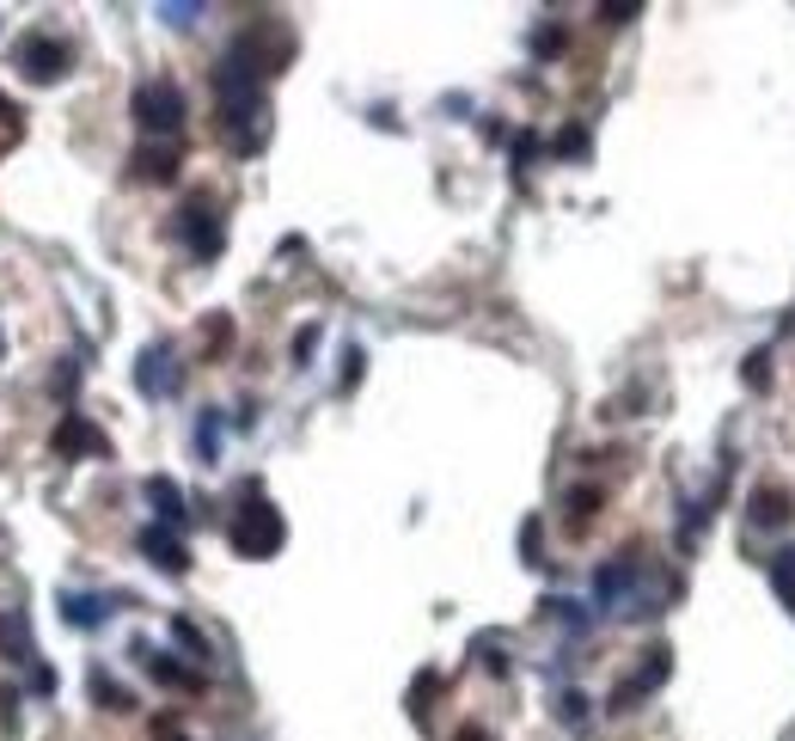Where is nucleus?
I'll return each mask as SVG.
<instances>
[{"instance_id":"obj_22","label":"nucleus","mask_w":795,"mask_h":741,"mask_svg":"<svg viewBox=\"0 0 795 741\" xmlns=\"http://www.w3.org/2000/svg\"><path fill=\"white\" fill-rule=\"evenodd\" d=\"M771 583H777V588H783V595H790V600H795V552H783V557H777V564H771Z\"/></svg>"},{"instance_id":"obj_1","label":"nucleus","mask_w":795,"mask_h":741,"mask_svg":"<svg viewBox=\"0 0 795 741\" xmlns=\"http://www.w3.org/2000/svg\"><path fill=\"white\" fill-rule=\"evenodd\" d=\"M264 74H276L264 62V31H245L227 43V56L214 68V104H221V129H227L233 154H257L270 135V104H264Z\"/></svg>"},{"instance_id":"obj_9","label":"nucleus","mask_w":795,"mask_h":741,"mask_svg":"<svg viewBox=\"0 0 795 741\" xmlns=\"http://www.w3.org/2000/svg\"><path fill=\"white\" fill-rule=\"evenodd\" d=\"M668 668H673V650H649V662H642L630 681H618V693H612V711H630L642 693H654V686L668 681Z\"/></svg>"},{"instance_id":"obj_17","label":"nucleus","mask_w":795,"mask_h":741,"mask_svg":"<svg viewBox=\"0 0 795 741\" xmlns=\"http://www.w3.org/2000/svg\"><path fill=\"white\" fill-rule=\"evenodd\" d=\"M86 686H92V699H99V711H135V693H128V686H116L104 668H92V674H86Z\"/></svg>"},{"instance_id":"obj_2","label":"nucleus","mask_w":795,"mask_h":741,"mask_svg":"<svg viewBox=\"0 0 795 741\" xmlns=\"http://www.w3.org/2000/svg\"><path fill=\"white\" fill-rule=\"evenodd\" d=\"M642 576H649V571H642V557H637V552H618V557H606V564H600V576H594V600H600V607H606V613H630V619H649V613H661Z\"/></svg>"},{"instance_id":"obj_10","label":"nucleus","mask_w":795,"mask_h":741,"mask_svg":"<svg viewBox=\"0 0 795 741\" xmlns=\"http://www.w3.org/2000/svg\"><path fill=\"white\" fill-rule=\"evenodd\" d=\"M116 600L111 595H80V588H61V626L74 631H99L104 619H111Z\"/></svg>"},{"instance_id":"obj_11","label":"nucleus","mask_w":795,"mask_h":741,"mask_svg":"<svg viewBox=\"0 0 795 741\" xmlns=\"http://www.w3.org/2000/svg\"><path fill=\"white\" fill-rule=\"evenodd\" d=\"M128 166H135L142 185H171V178H178V147H171V142H142Z\"/></svg>"},{"instance_id":"obj_30","label":"nucleus","mask_w":795,"mask_h":741,"mask_svg":"<svg viewBox=\"0 0 795 741\" xmlns=\"http://www.w3.org/2000/svg\"><path fill=\"white\" fill-rule=\"evenodd\" d=\"M0 356H7V338H0Z\"/></svg>"},{"instance_id":"obj_21","label":"nucleus","mask_w":795,"mask_h":741,"mask_svg":"<svg viewBox=\"0 0 795 741\" xmlns=\"http://www.w3.org/2000/svg\"><path fill=\"white\" fill-rule=\"evenodd\" d=\"M557 717L582 729V723H587V699H582V693H563V699H557Z\"/></svg>"},{"instance_id":"obj_26","label":"nucleus","mask_w":795,"mask_h":741,"mask_svg":"<svg viewBox=\"0 0 795 741\" xmlns=\"http://www.w3.org/2000/svg\"><path fill=\"white\" fill-rule=\"evenodd\" d=\"M313 343H318V325H306V331H300V338H294V356L306 362V356H313Z\"/></svg>"},{"instance_id":"obj_6","label":"nucleus","mask_w":795,"mask_h":741,"mask_svg":"<svg viewBox=\"0 0 795 741\" xmlns=\"http://www.w3.org/2000/svg\"><path fill=\"white\" fill-rule=\"evenodd\" d=\"M171 233H178V240L190 245V257H202V264H209V257H221V245H227V228H221V209H214V202H202V197L178 209Z\"/></svg>"},{"instance_id":"obj_20","label":"nucleus","mask_w":795,"mask_h":741,"mask_svg":"<svg viewBox=\"0 0 795 741\" xmlns=\"http://www.w3.org/2000/svg\"><path fill=\"white\" fill-rule=\"evenodd\" d=\"M171 638L184 643V650H190V656H197V662H209V643L197 638V626H184V619H171Z\"/></svg>"},{"instance_id":"obj_28","label":"nucleus","mask_w":795,"mask_h":741,"mask_svg":"<svg viewBox=\"0 0 795 741\" xmlns=\"http://www.w3.org/2000/svg\"><path fill=\"white\" fill-rule=\"evenodd\" d=\"M459 741H496V736H490V729H478V723H466V729H459Z\"/></svg>"},{"instance_id":"obj_7","label":"nucleus","mask_w":795,"mask_h":741,"mask_svg":"<svg viewBox=\"0 0 795 741\" xmlns=\"http://www.w3.org/2000/svg\"><path fill=\"white\" fill-rule=\"evenodd\" d=\"M135 386H142V399H171V392L184 386V362H178V350H171V343L142 350V362H135Z\"/></svg>"},{"instance_id":"obj_15","label":"nucleus","mask_w":795,"mask_h":741,"mask_svg":"<svg viewBox=\"0 0 795 741\" xmlns=\"http://www.w3.org/2000/svg\"><path fill=\"white\" fill-rule=\"evenodd\" d=\"M0 656L7 662H37V643H31V631H25L19 613H0Z\"/></svg>"},{"instance_id":"obj_24","label":"nucleus","mask_w":795,"mask_h":741,"mask_svg":"<svg viewBox=\"0 0 795 741\" xmlns=\"http://www.w3.org/2000/svg\"><path fill=\"white\" fill-rule=\"evenodd\" d=\"M765 350H753V356H747V386H753V392H759V386H765Z\"/></svg>"},{"instance_id":"obj_19","label":"nucleus","mask_w":795,"mask_h":741,"mask_svg":"<svg viewBox=\"0 0 795 741\" xmlns=\"http://www.w3.org/2000/svg\"><path fill=\"white\" fill-rule=\"evenodd\" d=\"M600 490H569V521H594Z\"/></svg>"},{"instance_id":"obj_23","label":"nucleus","mask_w":795,"mask_h":741,"mask_svg":"<svg viewBox=\"0 0 795 741\" xmlns=\"http://www.w3.org/2000/svg\"><path fill=\"white\" fill-rule=\"evenodd\" d=\"M159 19H166V25H197L202 7H197V0H190V7H159Z\"/></svg>"},{"instance_id":"obj_18","label":"nucleus","mask_w":795,"mask_h":741,"mask_svg":"<svg viewBox=\"0 0 795 741\" xmlns=\"http://www.w3.org/2000/svg\"><path fill=\"white\" fill-rule=\"evenodd\" d=\"M197 454L209 460V466H214V454H221V417L214 411H202V423H197Z\"/></svg>"},{"instance_id":"obj_5","label":"nucleus","mask_w":795,"mask_h":741,"mask_svg":"<svg viewBox=\"0 0 795 741\" xmlns=\"http://www.w3.org/2000/svg\"><path fill=\"white\" fill-rule=\"evenodd\" d=\"M13 62L25 68L31 86H56L61 74H68L74 56H68V43L49 37V31H25V37H19V49H13Z\"/></svg>"},{"instance_id":"obj_14","label":"nucleus","mask_w":795,"mask_h":741,"mask_svg":"<svg viewBox=\"0 0 795 741\" xmlns=\"http://www.w3.org/2000/svg\"><path fill=\"white\" fill-rule=\"evenodd\" d=\"M147 502L159 509V528H184L190 509H184V490L171 485V478H147Z\"/></svg>"},{"instance_id":"obj_25","label":"nucleus","mask_w":795,"mask_h":741,"mask_svg":"<svg viewBox=\"0 0 795 741\" xmlns=\"http://www.w3.org/2000/svg\"><path fill=\"white\" fill-rule=\"evenodd\" d=\"M533 49H539V56H557V49H563V31H539V37H533Z\"/></svg>"},{"instance_id":"obj_3","label":"nucleus","mask_w":795,"mask_h":741,"mask_svg":"<svg viewBox=\"0 0 795 741\" xmlns=\"http://www.w3.org/2000/svg\"><path fill=\"white\" fill-rule=\"evenodd\" d=\"M282 540H288V521H282V509L276 502H264L251 490V497L233 509V521H227V545L239 557H276L282 552Z\"/></svg>"},{"instance_id":"obj_13","label":"nucleus","mask_w":795,"mask_h":741,"mask_svg":"<svg viewBox=\"0 0 795 741\" xmlns=\"http://www.w3.org/2000/svg\"><path fill=\"white\" fill-rule=\"evenodd\" d=\"M135 656L147 662V674H154L159 686H178V693H202V674H197V668H178L171 656H159V650H147V643H135Z\"/></svg>"},{"instance_id":"obj_16","label":"nucleus","mask_w":795,"mask_h":741,"mask_svg":"<svg viewBox=\"0 0 795 741\" xmlns=\"http://www.w3.org/2000/svg\"><path fill=\"white\" fill-rule=\"evenodd\" d=\"M790 490H783V485H759L753 490V521H759V528H783V521H790Z\"/></svg>"},{"instance_id":"obj_8","label":"nucleus","mask_w":795,"mask_h":741,"mask_svg":"<svg viewBox=\"0 0 795 741\" xmlns=\"http://www.w3.org/2000/svg\"><path fill=\"white\" fill-rule=\"evenodd\" d=\"M135 545H142V557L154 564V571H166V576H184L190 571V545L178 540V528H159V521H154V528H142V540H135Z\"/></svg>"},{"instance_id":"obj_27","label":"nucleus","mask_w":795,"mask_h":741,"mask_svg":"<svg viewBox=\"0 0 795 741\" xmlns=\"http://www.w3.org/2000/svg\"><path fill=\"white\" fill-rule=\"evenodd\" d=\"M600 19H606V25H625V19H637V7H600Z\"/></svg>"},{"instance_id":"obj_4","label":"nucleus","mask_w":795,"mask_h":741,"mask_svg":"<svg viewBox=\"0 0 795 741\" xmlns=\"http://www.w3.org/2000/svg\"><path fill=\"white\" fill-rule=\"evenodd\" d=\"M128 117H135V129L142 135H154V142H166V135H178L184 129V86L178 80H142L135 86V99H128Z\"/></svg>"},{"instance_id":"obj_12","label":"nucleus","mask_w":795,"mask_h":741,"mask_svg":"<svg viewBox=\"0 0 795 741\" xmlns=\"http://www.w3.org/2000/svg\"><path fill=\"white\" fill-rule=\"evenodd\" d=\"M56 454H92V460H104V435L86 423L80 411H68V423L56 429Z\"/></svg>"},{"instance_id":"obj_29","label":"nucleus","mask_w":795,"mask_h":741,"mask_svg":"<svg viewBox=\"0 0 795 741\" xmlns=\"http://www.w3.org/2000/svg\"><path fill=\"white\" fill-rule=\"evenodd\" d=\"M7 117H13V99H7V92H0V123H7Z\"/></svg>"}]
</instances>
